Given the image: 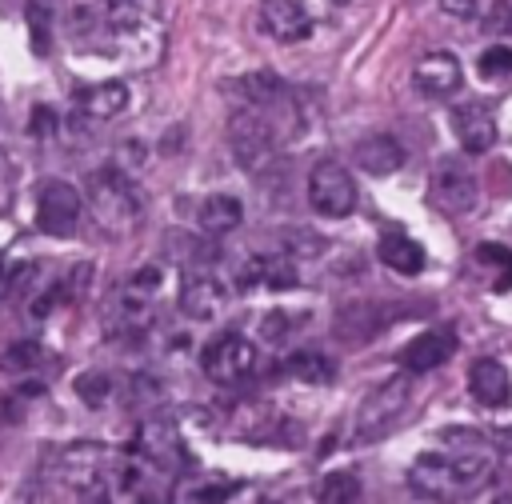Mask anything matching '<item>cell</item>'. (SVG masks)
<instances>
[{"label": "cell", "mask_w": 512, "mask_h": 504, "mask_svg": "<svg viewBox=\"0 0 512 504\" xmlns=\"http://www.w3.org/2000/svg\"><path fill=\"white\" fill-rule=\"evenodd\" d=\"M476 260L480 264H492L500 276H496V292H504V288H512V248H504V244H480L476 248Z\"/></svg>", "instance_id": "obj_31"}, {"label": "cell", "mask_w": 512, "mask_h": 504, "mask_svg": "<svg viewBox=\"0 0 512 504\" xmlns=\"http://www.w3.org/2000/svg\"><path fill=\"white\" fill-rule=\"evenodd\" d=\"M440 8H444L452 20H476L480 0H440Z\"/></svg>", "instance_id": "obj_35"}, {"label": "cell", "mask_w": 512, "mask_h": 504, "mask_svg": "<svg viewBox=\"0 0 512 504\" xmlns=\"http://www.w3.org/2000/svg\"><path fill=\"white\" fill-rule=\"evenodd\" d=\"M72 392H76L88 408H104V404L112 400V376H108V372L88 368V372H80V376L72 380Z\"/></svg>", "instance_id": "obj_27"}, {"label": "cell", "mask_w": 512, "mask_h": 504, "mask_svg": "<svg viewBox=\"0 0 512 504\" xmlns=\"http://www.w3.org/2000/svg\"><path fill=\"white\" fill-rule=\"evenodd\" d=\"M128 452H136V456H140L148 468H156L164 480H176V476H184V472L192 468V452H188L180 428H176L172 420H164V416L144 420V424L136 428Z\"/></svg>", "instance_id": "obj_7"}, {"label": "cell", "mask_w": 512, "mask_h": 504, "mask_svg": "<svg viewBox=\"0 0 512 504\" xmlns=\"http://www.w3.org/2000/svg\"><path fill=\"white\" fill-rule=\"evenodd\" d=\"M44 360H48V352H44L40 340H20V344L0 352V368L4 372H36Z\"/></svg>", "instance_id": "obj_26"}, {"label": "cell", "mask_w": 512, "mask_h": 504, "mask_svg": "<svg viewBox=\"0 0 512 504\" xmlns=\"http://www.w3.org/2000/svg\"><path fill=\"white\" fill-rule=\"evenodd\" d=\"M116 452L96 440H72L52 460V484L72 500H104L112 492Z\"/></svg>", "instance_id": "obj_3"}, {"label": "cell", "mask_w": 512, "mask_h": 504, "mask_svg": "<svg viewBox=\"0 0 512 504\" xmlns=\"http://www.w3.org/2000/svg\"><path fill=\"white\" fill-rule=\"evenodd\" d=\"M196 224L208 236H228V232H236L244 224V204L236 196H228V192H212V196H204L196 204Z\"/></svg>", "instance_id": "obj_21"}, {"label": "cell", "mask_w": 512, "mask_h": 504, "mask_svg": "<svg viewBox=\"0 0 512 504\" xmlns=\"http://www.w3.org/2000/svg\"><path fill=\"white\" fill-rule=\"evenodd\" d=\"M308 204L324 220L352 216L356 212V180H352V172L332 156L316 160L312 172H308Z\"/></svg>", "instance_id": "obj_9"}, {"label": "cell", "mask_w": 512, "mask_h": 504, "mask_svg": "<svg viewBox=\"0 0 512 504\" xmlns=\"http://www.w3.org/2000/svg\"><path fill=\"white\" fill-rule=\"evenodd\" d=\"M444 452H420L408 468V488L420 500H448L480 488L496 472V448L476 428H444Z\"/></svg>", "instance_id": "obj_1"}, {"label": "cell", "mask_w": 512, "mask_h": 504, "mask_svg": "<svg viewBox=\"0 0 512 504\" xmlns=\"http://www.w3.org/2000/svg\"><path fill=\"white\" fill-rule=\"evenodd\" d=\"M456 352V332L452 328H428V332H416L400 352H396V364L412 376V372H432L440 364H448Z\"/></svg>", "instance_id": "obj_14"}, {"label": "cell", "mask_w": 512, "mask_h": 504, "mask_svg": "<svg viewBox=\"0 0 512 504\" xmlns=\"http://www.w3.org/2000/svg\"><path fill=\"white\" fill-rule=\"evenodd\" d=\"M0 164H4V156H0Z\"/></svg>", "instance_id": "obj_37"}, {"label": "cell", "mask_w": 512, "mask_h": 504, "mask_svg": "<svg viewBox=\"0 0 512 504\" xmlns=\"http://www.w3.org/2000/svg\"><path fill=\"white\" fill-rule=\"evenodd\" d=\"M468 392H472V400L480 408H504L512 400V376H508V368L500 360L480 356L468 368Z\"/></svg>", "instance_id": "obj_18"}, {"label": "cell", "mask_w": 512, "mask_h": 504, "mask_svg": "<svg viewBox=\"0 0 512 504\" xmlns=\"http://www.w3.org/2000/svg\"><path fill=\"white\" fill-rule=\"evenodd\" d=\"M480 24L488 36H512V0H496Z\"/></svg>", "instance_id": "obj_33"}, {"label": "cell", "mask_w": 512, "mask_h": 504, "mask_svg": "<svg viewBox=\"0 0 512 504\" xmlns=\"http://www.w3.org/2000/svg\"><path fill=\"white\" fill-rule=\"evenodd\" d=\"M476 72L484 80H508L512 76V48L508 44H488L476 60Z\"/></svg>", "instance_id": "obj_30"}, {"label": "cell", "mask_w": 512, "mask_h": 504, "mask_svg": "<svg viewBox=\"0 0 512 504\" xmlns=\"http://www.w3.org/2000/svg\"><path fill=\"white\" fill-rule=\"evenodd\" d=\"M280 236H284V252H288V256H296V260H304V256H320V252L328 248L320 232L300 228V224H296V228H284Z\"/></svg>", "instance_id": "obj_29"}, {"label": "cell", "mask_w": 512, "mask_h": 504, "mask_svg": "<svg viewBox=\"0 0 512 504\" xmlns=\"http://www.w3.org/2000/svg\"><path fill=\"white\" fill-rule=\"evenodd\" d=\"M448 120H452V132H456V140H460V148L468 156H484L496 144V116H492V108L484 100L456 104L448 112Z\"/></svg>", "instance_id": "obj_13"}, {"label": "cell", "mask_w": 512, "mask_h": 504, "mask_svg": "<svg viewBox=\"0 0 512 504\" xmlns=\"http://www.w3.org/2000/svg\"><path fill=\"white\" fill-rule=\"evenodd\" d=\"M8 280H12V268L0 260V292H8Z\"/></svg>", "instance_id": "obj_36"}, {"label": "cell", "mask_w": 512, "mask_h": 504, "mask_svg": "<svg viewBox=\"0 0 512 504\" xmlns=\"http://www.w3.org/2000/svg\"><path fill=\"white\" fill-rule=\"evenodd\" d=\"M160 308H156V292L140 288V284H120L104 296L100 304V324L108 332V340H140L156 328Z\"/></svg>", "instance_id": "obj_5"}, {"label": "cell", "mask_w": 512, "mask_h": 504, "mask_svg": "<svg viewBox=\"0 0 512 504\" xmlns=\"http://www.w3.org/2000/svg\"><path fill=\"white\" fill-rule=\"evenodd\" d=\"M380 332V312L372 308V304H364V300H356V304H348V308H340V316H336V336L340 340H372Z\"/></svg>", "instance_id": "obj_24"}, {"label": "cell", "mask_w": 512, "mask_h": 504, "mask_svg": "<svg viewBox=\"0 0 512 504\" xmlns=\"http://www.w3.org/2000/svg\"><path fill=\"white\" fill-rule=\"evenodd\" d=\"M404 160H408L404 144H400L396 136H388V132L364 136V140L356 144V164H360V172H368V176H392V172L404 168Z\"/></svg>", "instance_id": "obj_20"}, {"label": "cell", "mask_w": 512, "mask_h": 504, "mask_svg": "<svg viewBox=\"0 0 512 504\" xmlns=\"http://www.w3.org/2000/svg\"><path fill=\"white\" fill-rule=\"evenodd\" d=\"M176 304H180V312H184L188 320L208 324V320H216V316L228 308V288H224V280H220L216 272L192 264V268H184V276H180Z\"/></svg>", "instance_id": "obj_12"}, {"label": "cell", "mask_w": 512, "mask_h": 504, "mask_svg": "<svg viewBox=\"0 0 512 504\" xmlns=\"http://www.w3.org/2000/svg\"><path fill=\"white\" fill-rule=\"evenodd\" d=\"M240 288H268V292H288L300 284V272H296V256L280 252V256H248L236 272Z\"/></svg>", "instance_id": "obj_16"}, {"label": "cell", "mask_w": 512, "mask_h": 504, "mask_svg": "<svg viewBox=\"0 0 512 504\" xmlns=\"http://www.w3.org/2000/svg\"><path fill=\"white\" fill-rule=\"evenodd\" d=\"M228 148L252 180L264 184L280 176V136H276V124L260 108L248 104L228 116Z\"/></svg>", "instance_id": "obj_4"}, {"label": "cell", "mask_w": 512, "mask_h": 504, "mask_svg": "<svg viewBox=\"0 0 512 504\" xmlns=\"http://www.w3.org/2000/svg\"><path fill=\"white\" fill-rule=\"evenodd\" d=\"M88 208H92V220L104 236H132L144 216H148V196L144 188L128 176V168H116V164H104L96 172H88Z\"/></svg>", "instance_id": "obj_2"}, {"label": "cell", "mask_w": 512, "mask_h": 504, "mask_svg": "<svg viewBox=\"0 0 512 504\" xmlns=\"http://www.w3.org/2000/svg\"><path fill=\"white\" fill-rule=\"evenodd\" d=\"M460 80H464V68H460V60H456L452 52H424V56L416 60V68H412V84H416V92L428 96V100L452 96V92L460 88Z\"/></svg>", "instance_id": "obj_15"}, {"label": "cell", "mask_w": 512, "mask_h": 504, "mask_svg": "<svg viewBox=\"0 0 512 504\" xmlns=\"http://www.w3.org/2000/svg\"><path fill=\"white\" fill-rule=\"evenodd\" d=\"M260 28L280 44H296L312 36V12L300 0H260Z\"/></svg>", "instance_id": "obj_17"}, {"label": "cell", "mask_w": 512, "mask_h": 504, "mask_svg": "<svg viewBox=\"0 0 512 504\" xmlns=\"http://www.w3.org/2000/svg\"><path fill=\"white\" fill-rule=\"evenodd\" d=\"M316 500H324V504H352V500H360V476L352 468L324 472L320 488H316Z\"/></svg>", "instance_id": "obj_25"}, {"label": "cell", "mask_w": 512, "mask_h": 504, "mask_svg": "<svg viewBox=\"0 0 512 504\" xmlns=\"http://www.w3.org/2000/svg\"><path fill=\"white\" fill-rule=\"evenodd\" d=\"M128 100H132V92L124 80H100V84L76 88V108L88 120H116L128 108Z\"/></svg>", "instance_id": "obj_19"}, {"label": "cell", "mask_w": 512, "mask_h": 504, "mask_svg": "<svg viewBox=\"0 0 512 504\" xmlns=\"http://www.w3.org/2000/svg\"><path fill=\"white\" fill-rule=\"evenodd\" d=\"M296 324H300V316H288L284 308H276V312H268V316L260 320V336H264L268 344H284Z\"/></svg>", "instance_id": "obj_32"}, {"label": "cell", "mask_w": 512, "mask_h": 504, "mask_svg": "<svg viewBox=\"0 0 512 504\" xmlns=\"http://www.w3.org/2000/svg\"><path fill=\"white\" fill-rule=\"evenodd\" d=\"M408 400H412V380H408V372H396V376L380 380V384L364 396V404H360V412H356L352 444H372V440L388 436L392 424L408 412Z\"/></svg>", "instance_id": "obj_6"}, {"label": "cell", "mask_w": 512, "mask_h": 504, "mask_svg": "<svg viewBox=\"0 0 512 504\" xmlns=\"http://www.w3.org/2000/svg\"><path fill=\"white\" fill-rule=\"evenodd\" d=\"M284 372H288L292 380H300V384H332V380H336V364H332L324 352H316V348L292 352V356L284 360Z\"/></svg>", "instance_id": "obj_23"}, {"label": "cell", "mask_w": 512, "mask_h": 504, "mask_svg": "<svg viewBox=\"0 0 512 504\" xmlns=\"http://www.w3.org/2000/svg\"><path fill=\"white\" fill-rule=\"evenodd\" d=\"M480 200L476 172L464 164V156H440L428 176V204L444 216H468Z\"/></svg>", "instance_id": "obj_8"}, {"label": "cell", "mask_w": 512, "mask_h": 504, "mask_svg": "<svg viewBox=\"0 0 512 504\" xmlns=\"http://www.w3.org/2000/svg\"><path fill=\"white\" fill-rule=\"evenodd\" d=\"M28 132L40 136V140H52V136H56V116H52L48 108H40V112L28 120Z\"/></svg>", "instance_id": "obj_34"}, {"label": "cell", "mask_w": 512, "mask_h": 504, "mask_svg": "<svg viewBox=\"0 0 512 504\" xmlns=\"http://www.w3.org/2000/svg\"><path fill=\"white\" fill-rule=\"evenodd\" d=\"M80 216H84V196L76 184L68 180H44L40 192H36V228L44 236H72L80 228Z\"/></svg>", "instance_id": "obj_11"}, {"label": "cell", "mask_w": 512, "mask_h": 504, "mask_svg": "<svg viewBox=\"0 0 512 504\" xmlns=\"http://www.w3.org/2000/svg\"><path fill=\"white\" fill-rule=\"evenodd\" d=\"M236 488H240L236 480H224V476H204V480H192V484L180 492V500H196V504H208V500H228Z\"/></svg>", "instance_id": "obj_28"}, {"label": "cell", "mask_w": 512, "mask_h": 504, "mask_svg": "<svg viewBox=\"0 0 512 504\" xmlns=\"http://www.w3.org/2000/svg\"><path fill=\"white\" fill-rule=\"evenodd\" d=\"M256 364H260L256 344L244 340V336H236V332L216 336V340L200 352V368H204V376H208L212 384H220V388L244 384V380L256 372Z\"/></svg>", "instance_id": "obj_10"}, {"label": "cell", "mask_w": 512, "mask_h": 504, "mask_svg": "<svg viewBox=\"0 0 512 504\" xmlns=\"http://www.w3.org/2000/svg\"><path fill=\"white\" fill-rule=\"evenodd\" d=\"M376 256L384 260V268H392L400 276H420L424 272V260H428L424 248L412 236H404V232H384L376 240Z\"/></svg>", "instance_id": "obj_22"}]
</instances>
